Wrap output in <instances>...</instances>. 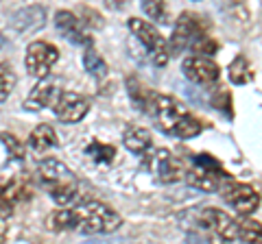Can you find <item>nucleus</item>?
<instances>
[{
  "label": "nucleus",
  "mask_w": 262,
  "mask_h": 244,
  "mask_svg": "<svg viewBox=\"0 0 262 244\" xmlns=\"http://www.w3.org/2000/svg\"><path fill=\"white\" fill-rule=\"evenodd\" d=\"M70 227L72 231L85 235H103L120 229L122 218L114 207L103 201L81 199L75 207H70Z\"/></svg>",
  "instance_id": "obj_1"
},
{
  "label": "nucleus",
  "mask_w": 262,
  "mask_h": 244,
  "mask_svg": "<svg viewBox=\"0 0 262 244\" xmlns=\"http://www.w3.org/2000/svg\"><path fill=\"white\" fill-rule=\"evenodd\" d=\"M127 27L134 33V37L142 44L144 51L149 53V59L153 66H160V68L166 66L170 59V51H168V42L164 39L160 31L149 20H142V18H131L127 22Z\"/></svg>",
  "instance_id": "obj_2"
},
{
  "label": "nucleus",
  "mask_w": 262,
  "mask_h": 244,
  "mask_svg": "<svg viewBox=\"0 0 262 244\" xmlns=\"http://www.w3.org/2000/svg\"><path fill=\"white\" fill-rule=\"evenodd\" d=\"M206 35V22H203L201 15L196 13H182L173 27V33L168 39V51L170 55H179L188 51V48H194Z\"/></svg>",
  "instance_id": "obj_3"
},
{
  "label": "nucleus",
  "mask_w": 262,
  "mask_h": 244,
  "mask_svg": "<svg viewBox=\"0 0 262 244\" xmlns=\"http://www.w3.org/2000/svg\"><path fill=\"white\" fill-rule=\"evenodd\" d=\"M186 183L194 190L201 192H219L223 188V181L227 175L221 173V166L216 161H212L208 155H199L194 157V166L190 170H186Z\"/></svg>",
  "instance_id": "obj_4"
},
{
  "label": "nucleus",
  "mask_w": 262,
  "mask_h": 244,
  "mask_svg": "<svg viewBox=\"0 0 262 244\" xmlns=\"http://www.w3.org/2000/svg\"><path fill=\"white\" fill-rule=\"evenodd\" d=\"M144 113L151 116L155 120V125L166 133H173L177 122L184 116H188L184 103H179L177 99H173V96H166V94H160V92H153L151 103H149V107H146Z\"/></svg>",
  "instance_id": "obj_5"
},
{
  "label": "nucleus",
  "mask_w": 262,
  "mask_h": 244,
  "mask_svg": "<svg viewBox=\"0 0 262 244\" xmlns=\"http://www.w3.org/2000/svg\"><path fill=\"white\" fill-rule=\"evenodd\" d=\"M194 229L212 231L221 240L234 242L238 240V223L229 214L221 211L216 207H203L194 211Z\"/></svg>",
  "instance_id": "obj_6"
},
{
  "label": "nucleus",
  "mask_w": 262,
  "mask_h": 244,
  "mask_svg": "<svg viewBox=\"0 0 262 244\" xmlns=\"http://www.w3.org/2000/svg\"><path fill=\"white\" fill-rule=\"evenodd\" d=\"M59 59V51L51 42H31L24 55V68L33 79H46Z\"/></svg>",
  "instance_id": "obj_7"
},
{
  "label": "nucleus",
  "mask_w": 262,
  "mask_h": 244,
  "mask_svg": "<svg viewBox=\"0 0 262 244\" xmlns=\"http://www.w3.org/2000/svg\"><path fill=\"white\" fill-rule=\"evenodd\" d=\"M221 199L241 216H249L260 207V194L247 183L229 181L221 188Z\"/></svg>",
  "instance_id": "obj_8"
},
{
  "label": "nucleus",
  "mask_w": 262,
  "mask_h": 244,
  "mask_svg": "<svg viewBox=\"0 0 262 244\" xmlns=\"http://www.w3.org/2000/svg\"><path fill=\"white\" fill-rule=\"evenodd\" d=\"M144 164L149 170H153V173L160 177V181H164V183H175L186 177L184 164L166 149H155V151L151 149V157L146 155Z\"/></svg>",
  "instance_id": "obj_9"
},
{
  "label": "nucleus",
  "mask_w": 262,
  "mask_h": 244,
  "mask_svg": "<svg viewBox=\"0 0 262 244\" xmlns=\"http://www.w3.org/2000/svg\"><path fill=\"white\" fill-rule=\"evenodd\" d=\"M182 72L190 83H196V85H212V83H216L221 77L219 63L214 59L199 57V55L186 57L182 61Z\"/></svg>",
  "instance_id": "obj_10"
},
{
  "label": "nucleus",
  "mask_w": 262,
  "mask_h": 244,
  "mask_svg": "<svg viewBox=\"0 0 262 244\" xmlns=\"http://www.w3.org/2000/svg\"><path fill=\"white\" fill-rule=\"evenodd\" d=\"M51 109H53V113L57 116V120L68 122V125H75V122H81V120L88 116L90 103L81 94L59 92V96H57V101L53 103Z\"/></svg>",
  "instance_id": "obj_11"
},
{
  "label": "nucleus",
  "mask_w": 262,
  "mask_h": 244,
  "mask_svg": "<svg viewBox=\"0 0 262 244\" xmlns=\"http://www.w3.org/2000/svg\"><path fill=\"white\" fill-rule=\"evenodd\" d=\"M55 29L61 33L63 39H68L70 44L75 46H88L92 48L90 44H92V37H90V33L85 31V24L81 18H77L72 11H57L55 13Z\"/></svg>",
  "instance_id": "obj_12"
},
{
  "label": "nucleus",
  "mask_w": 262,
  "mask_h": 244,
  "mask_svg": "<svg viewBox=\"0 0 262 244\" xmlns=\"http://www.w3.org/2000/svg\"><path fill=\"white\" fill-rule=\"evenodd\" d=\"M37 177L42 181L48 192L59 188V185H66V183H75V175L70 173V168L63 164V161L55 159V157H46L37 164Z\"/></svg>",
  "instance_id": "obj_13"
},
{
  "label": "nucleus",
  "mask_w": 262,
  "mask_h": 244,
  "mask_svg": "<svg viewBox=\"0 0 262 244\" xmlns=\"http://www.w3.org/2000/svg\"><path fill=\"white\" fill-rule=\"evenodd\" d=\"M46 22V9L42 5H29V7H22L18 9L11 20H9V27L18 33H35L44 27Z\"/></svg>",
  "instance_id": "obj_14"
},
{
  "label": "nucleus",
  "mask_w": 262,
  "mask_h": 244,
  "mask_svg": "<svg viewBox=\"0 0 262 244\" xmlns=\"http://www.w3.org/2000/svg\"><path fill=\"white\" fill-rule=\"evenodd\" d=\"M59 92H61V89H57V85L53 83V81H48V79L37 81V83L33 85V89L29 92L27 101H24V109L39 111L44 107H53V103L57 101Z\"/></svg>",
  "instance_id": "obj_15"
},
{
  "label": "nucleus",
  "mask_w": 262,
  "mask_h": 244,
  "mask_svg": "<svg viewBox=\"0 0 262 244\" xmlns=\"http://www.w3.org/2000/svg\"><path fill=\"white\" fill-rule=\"evenodd\" d=\"M122 144L125 149L136 153V155H146L153 149V137L149 133V129L144 127H127L122 133Z\"/></svg>",
  "instance_id": "obj_16"
},
{
  "label": "nucleus",
  "mask_w": 262,
  "mask_h": 244,
  "mask_svg": "<svg viewBox=\"0 0 262 244\" xmlns=\"http://www.w3.org/2000/svg\"><path fill=\"white\" fill-rule=\"evenodd\" d=\"M27 144H29V149L33 153H39V155H42V153H48V151L57 149L59 140H57V133H55V129L51 125H39V127H35L31 131Z\"/></svg>",
  "instance_id": "obj_17"
},
{
  "label": "nucleus",
  "mask_w": 262,
  "mask_h": 244,
  "mask_svg": "<svg viewBox=\"0 0 262 244\" xmlns=\"http://www.w3.org/2000/svg\"><path fill=\"white\" fill-rule=\"evenodd\" d=\"M127 87H129V99L134 101V105L140 111H146L151 103V96H153V89L142 85L138 79H127Z\"/></svg>",
  "instance_id": "obj_18"
},
{
  "label": "nucleus",
  "mask_w": 262,
  "mask_h": 244,
  "mask_svg": "<svg viewBox=\"0 0 262 244\" xmlns=\"http://www.w3.org/2000/svg\"><path fill=\"white\" fill-rule=\"evenodd\" d=\"M83 68L94 79H105V77H107V63H105V59L98 55V51H94V48H85V53H83Z\"/></svg>",
  "instance_id": "obj_19"
},
{
  "label": "nucleus",
  "mask_w": 262,
  "mask_h": 244,
  "mask_svg": "<svg viewBox=\"0 0 262 244\" xmlns=\"http://www.w3.org/2000/svg\"><path fill=\"white\" fill-rule=\"evenodd\" d=\"M251 79H253V70L249 66V61L245 59L243 55H238L232 61V66H229V81L236 85H245V83H249Z\"/></svg>",
  "instance_id": "obj_20"
},
{
  "label": "nucleus",
  "mask_w": 262,
  "mask_h": 244,
  "mask_svg": "<svg viewBox=\"0 0 262 244\" xmlns=\"http://www.w3.org/2000/svg\"><path fill=\"white\" fill-rule=\"evenodd\" d=\"M238 238L245 244H262V225L251 218H243L238 221Z\"/></svg>",
  "instance_id": "obj_21"
},
{
  "label": "nucleus",
  "mask_w": 262,
  "mask_h": 244,
  "mask_svg": "<svg viewBox=\"0 0 262 244\" xmlns=\"http://www.w3.org/2000/svg\"><path fill=\"white\" fill-rule=\"evenodd\" d=\"M203 131V125L196 118H192L190 113L188 116H184L182 120L175 125V129H173V135H177V137H182V140H190V137H196Z\"/></svg>",
  "instance_id": "obj_22"
},
{
  "label": "nucleus",
  "mask_w": 262,
  "mask_h": 244,
  "mask_svg": "<svg viewBox=\"0 0 262 244\" xmlns=\"http://www.w3.org/2000/svg\"><path fill=\"white\" fill-rule=\"evenodd\" d=\"M140 7H142V11L149 15V20L162 22V24L168 22V9H166V5H164L162 0H144Z\"/></svg>",
  "instance_id": "obj_23"
},
{
  "label": "nucleus",
  "mask_w": 262,
  "mask_h": 244,
  "mask_svg": "<svg viewBox=\"0 0 262 244\" xmlns=\"http://www.w3.org/2000/svg\"><path fill=\"white\" fill-rule=\"evenodd\" d=\"M15 83H18V79H15L11 66L0 63V103H3L5 99H9V94L13 92Z\"/></svg>",
  "instance_id": "obj_24"
},
{
  "label": "nucleus",
  "mask_w": 262,
  "mask_h": 244,
  "mask_svg": "<svg viewBox=\"0 0 262 244\" xmlns=\"http://www.w3.org/2000/svg\"><path fill=\"white\" fill-rule=\"evenodd\" d=\"M48 229L51 231H72V227H70V211L68 209H57L53 211L51 216H48Z\"/></svg>",
  "instance_id": "obj_25"
},
{
  "label": "nucleus",
  "mask_w": 262,
  "mask_h": 244,
  "mask_svg": "<svg viewBox=\"0 0 262 244\" xmlns=\"http://www.w3.org/2000/svg\"><path fill=\"white\" fill-rule=\"evenodd\" d=\"M88 153L94 157V161H112L114 155H116V151L112 149V146H105V144H92L88 149Z\"/></svg>",
  "instance_id": "obj_26"
},
{
  "label": "nucleus",
  "mask_w": 262,
  "mask_h": 244,
  "mask_svg": "<svg viewBox=\"0 0 262 244\" xmlns=\"http://www.w3.org/2000/svg\"><path fill=\"white\" fill-rule=\"evenodd\" d=\"M0 140L5 142V146H7V149H9V151H11V153H13V155L18 157V159L22 157V153H24V144H22V142H18L13 135H7V133L0 135Z\"/></svg>",
  "instance_id": "obj_27"
},
{
  "label": "nucleus",
  "mask_w": 262,
  "mask_h": 244,
  "mask_svg": "<svg viewBox=\"0 0 262 244\" xmlns=\"http://www.w3.org/2000/svg\"><path fill=\"white\" fill-rule=\"evenodd\" d=\"M186 244H212L206 235H201V233H196V231H190L186 235Z\"/></svg>",
  "instance_id": "obj_28"
},
{
  "label": "nucleus",
  "mask_w": 262,
  "mask_h": 244,
  "mask_svg": "<svg viewBox=\"0 0 262 244\" xmlns=\"http://www.w3.org/2000/svg\"><path fill=\"white\" fill-rule=\"evenodd\" d=\"M3 44H5V37H3V35H0V48H3Z\"/></svg>",
  "instance_id": "obj_29"
}]
</instances>
